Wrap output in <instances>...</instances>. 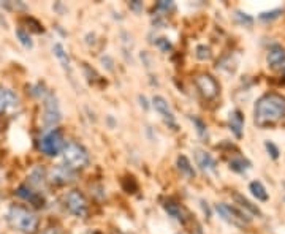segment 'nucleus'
Returning a JSON list of instances; mask_svg holds the SVG:
<instances>
[{
  "label": "nucleus",
  "instance_id": "nucleus-1",
  "mask_svg": "<svg viewBox=\"0 0 285 234\" xmlns=\"http://www.w3.org/2000/svg\"><path fill=\"white\" fill-rule=\"evenodd\" d=\"M284 116H285V97L281 93H276V92L265 93L255 103L253 117H255V124L260 126L274 124Z\"/></svg>",
  "mask_w": 285,
  "mask_h": 234
},
{
  "label": "nucleus",
  "instance_id": "nucleus-2",
  "mask_svg": "<svg viewBox=\"0 0 285 234\" xmlns=\"http://www.w3.org/2000/svg\"><path fill=\"white\" fill-rule=\"evenodd\" d=\"M6 220H8V223L13 230L19 233L30 234V233H35V230L38 228L37 214H34L22 206H11L8 214H6Z\"/></svg>",
  "mask_w": 285,
  "mask_h": 234
},
{
  "label": "nucleus",
  "instance_id": "nucleus-3",
  "mask_svg": "<svg viewBox=\"0 0 285 234\" xmlns=\"http://www.w3.org/2000/svg\"><path fill=\"white\" fill-rule=\"evenodd\" d=\"M63 155V163L65 166L72 168V169H81L86 168L89 164V152L84 145H81L75 141H68L65 143V147L62 150Z\"/></svg>",
  "mask_w": 285,
  "mask_h": 234
},
{
  "label": "nucleus",
  "instance_id": "nucleus-4",
  "mask_svg": "<svg viewBox=\"0 0 285 234\" xmlns=\"http://www.w3.org/2000/svg\"><path fill=\"white\" fill-rule=\"evenodd\" d=\"M63 147H65V141H63L60 130H57V128H53L48 133H44L40 139V150L48 157L59 155L63 150Z\"/></svg>",
  "mask_w": 285,
  "mask_h": 234
},
{
  "label": "nucleus",
  "instance_id": "nucleus-5",
  "mask_svg": "<svg viewBox=\"0 0 285 234\" xmlns=\"http://www.w3.org/2000/svg\"><path fill=\"white\" fill-rule=\"evenodd\" d=\"M215 212L220 215V218H224L233 226L238 228H246L250 223V217H247L244 212H241L239 209L233 207L230 204H225V202H219L215 204Z\"/></svg>",
  "mask_w": 285,
  "mask_h": 234
},
{
  "label": "nucleus",
  "instance_id": "nucleus-6",
  "mask_svg": "<svg viewBox=\"0 0 285 234\" xmlns=\"http://www.w3.org/2000/svg\"><path fill=\"white\" fill-rule=\"evenodd\" d=\"M62 120V111L56 95L48 92L43 97V124L46 126H54Z\"/></svg>",
  "mask_w": 285,
  "mask_h": 234
},
{
  "label": "nucleus",
  "instance_id": "nucleus-7",
  "mask_svg": "<svg viewBox=\"0 0 285 234\" xmlns=\"http://www.w3.org/2000/svg\"><path fill=\"white\" fill-rule=\"evenodd\" d=\"M63 202H65L67 211L78 218H84L89 212L87 199L79 190H70L65 195V198H63Z\"/></svg>",
  "mask_w": 285,
  "mask_h": 234
},
{
  "label": "nucleus",
  "instance_id": "nucleus-8",
  "mask_svg": "<svg viewBox=\"0 0 285 234\" xmlns=\"http://www.w3.org/2000/svg\"><path fill=\"white\" fill-rule=\"evenodd\" d=\"M195 86L200 90V93L203 95V97L208 98V100L214 98L215 95L219 93V84L211 74H206V73L198 74L195 78Z\"/></svg>",
  "mask_w": 285,
  "mask_h": 234
},
{
  "label": "nucleus",
  "instance_id": "nucleus-9",
  "mask_svg": "<svg viewBox=\"0 0 285 234\" xmlns=\"http://www.w3.org/2000/svg\"><path fill=\"white\" fill-rule=\"evenodd\" d=\"M152 105H154L155 111L160 114V116L165 119V122H167V125L173 126V130H177V125H176V119H174V114L173 111L170 109V105L168 101L165 100L162 95H155L154 98H152Z\"/></svg>",
  "mask_w": 285,
  "mask_h": 234
},
{
  "label": "nucleus",
  "instance_id": "nucleus-10",
  "mask_svg": "<svg viewBox=\"0 0 285 234\" xmlns=\"http://www.w3.org/2000/svg\"><path fill=\"white\" fill-rule=\"evenodd\" d=\"M75 177H76L75 169L65 166V164H57V166L51 169L49 180L54 182V183H59V185H63V183L73 182Z\"/></svg>",
  "mask_w": 285,
  "mask_h": 234
},
{
  "label": "nucleus",
  "instance_id": "nucleus-11",
  "mask_svg": "<svg viewBox=\"0 0 285 234\" xmlns=\"http://www.w3.org/2000/svg\"><path fill=\"white\" fill-rule=\"evenodd\" d=\"M268 67L272 70H285V49L281 44H272L268 51Z\"/></svg>",
  "mask_w": 285,
  "mask_h": 234
},
{
  "label": "nucleus",
  "instance_id": "nucleus-12",
  "mask_svg": "<svg viewBox=\"0 0 285 234\" xmlns=\"http://www.w3.org/2000/svg\"><path fill=\"white\" fill-rule=\"evenodd\" d=\"M16 195L19 196V198H22V199H25V201L32 202V204L37 206V207H41V206H43V202H44L43 196H41L40 193H38V192H35V190L32 188L30 185H25V183H22V185H19V187H18Z\"/></svg>",
  "mask_w": 285,
  "mask_h": 234
},
{
  "label": "nucleus",
  "instance_id": "nucleus-13",
  "mask_svg": "<svg viewBox=\"0 0 285 234\" xmlns=\"http://www.w3.org/2000/svg\"><path fill=\"white\" fill-rule=\"evenodd\" d=\"M195 160H196V164H198L201 171H205V173H215L217 163H215L211 154H208V152H205V150H196Z\"/></svg>",
  "mask_w": 285,
  "mask_h": 234
},
{
  "label": "nucleus",
  "instance_id": "nucleus-14",
  "mask_svg": "<svg viewBox=\"0 0 285 234\" xmlns=\"http://www.w3.org/2000/svg\"><path fill=\"white\" fill-rule=\"evenodd\" d=\"M228 125H230V130L233 131V135L236 138H243V130H244V116L243 112L234 109L230 112L228 116Z\"/></svg>",
  "mask_w": 285,
  "mask_h": 234
},
{
  "label": "nucleus",
  "instance_id": "nucleus-15",
  "mask_svg": "<svg viewBox=\"0 0 285 234\" xmlns=\"http://www.w3.org/2000/svg\"><path fill=\"white\" fill-rule=\"evenodd\" d=\"M19 103L18 95L10 89H0V112H3L10 108H16Z\"/></svg>",
  "mask_w": 285,
  "mask_h": 234
},
{
  "label": "nucleus",
  "instance_id": "nucleus-16",
  "mask_svg": "<svg viewBox=\"0 0 285 234\" xmlns=\"http://www.w3.org/2000/svg\"><path fill=\"white\" fill-rule=\"evenodd\" d=\"M163 209L167 211V214L170 215V217H173L174 220L177 221H181V223H186V220H187V212L184 211V209L177 204V202L174 201H165V204H163Z\"/></svg>",
  "mask_w": 285,
  "mask_h": 234
},
{
  "label": "nucleus",
  "instance_id": "nucleus-17",
  "mask_svg": "<svg viewBox=\"0 0 285 234\" xmlns=\"http://www.w3.org/2000/svg\"><path fill=\"white\" fill-rule=\"evenodd\" d=\"M53 51H54V55L59 59V62L62 63L63 70H67V72H72V62H70V57L68 54L65 53V49L60 43H56L53 46Z\"/></svg>",
  "mask_w": 285,
  "mask_h": 234
},
{
  "label": "nucleus",
  "instance_id": "nucleus-18",
  "mask_svg": "<svg viewBox=\"0 0 285 234\" xmlns=\"http://www.w3.org/2000/svg\"><path fill=\"white\" fill-rule=\"evenodd\" d=\"M177 169L181 171V173L189 177V179H192V177H195V169L192 166V163H190V160L186 157V155H179L177 157Z\"/></svg>",
  "mask_w": 285,
  "mask_h": 234
},
{
  "label": "nucleus",
  "instance_id": "nucleus-19",
  "mask_svg": "<svg viewBox=\"0 0 285 234\" xmlns=\"http://www.w3.org/2000/svg\"><path fill=\"white\" fill-rule=\"evenodd\" d=\"M233 198H234V201L238 202V204L241 206V207H244L246 211H249L252 215H262V211H260V209L255 206V204H252V202L247 199V198H244L243 195H239V193H233Z\"/></svg>",
  "mask_w": 285,
  "mask_h": 234
},
{
  "label": "nucleus",
  "instance_id": "nucleus-20",
  "mask_svg": "<svg viewBox=\"0 0 285 234\" xmlns=\"http://www.w3.org/2000/svg\"><path fill=\"white\" fill-rule=\"evenodd\" d=\"M249 188H250L252 195L255 196V198H257L258 201H268V192H266L265 185H263V183L260 182V180H253V182H250Z\"/></svg>",
  "mask_w": 285,
  "mask_h": 234
},
{
  "label": "nucleus",
  "instance_id": "nucleus-21",
  "mask_svg": "<svg viewBox=\"0 0 285 234\" xmlns=\"http://www.w3.org/2000/svg\"><path fill=\"white\" fill-rule=\"evenodd\" d=\"M44 180H46V176H44V171L41 168H37L32 171L30 174V185H34L37 188H41L44 185Z\"/></svg>",
  "mask_w": 285,
  "mask_h": 234
},
{
  "label": "nucleus",
  "instance_id": "nucleus-22",
  "mask_svg": "<svg viewBox=\"0 0 285 234\" xmlns=\"http://www.w3.org/2000/svg\"><path fill=\"white\" fill-rule=\"evenodd\" d=\"M230 168L233 171H236V173H244V171H247L250 168V163L243 157H236L230 162Z\"/></svg>",
  "mask_w": 285,
  "mask_h": 234
},
{
  "label": "nucleus",
  "instance_id": "nucleus-23",
  "mask_svg": "<svg viewBox=\"0 0 285 234\" xmlns=\"http://www.w3.org/2000/svg\"><path fill=\"white\" fill-rule=\"evenodd\" d=\"M16 38H18L19 43H21L24 48H27V49L34 48V41H32L30 35L24 29H16Z\"/></svg>",
  "mask_w": 285,
  "mask_h": 234
},
{
  "label": "nucleus",
  "instance_id": "nucleus-24",
  "mask_svg": "<svg viewBox=\"0 0 285 234\" xmlns=\"http://www.w3.org/2000/svg\"><path fill=\"white\" fill-rule=\"evenodd\" d=\"M190 120H192V124L195 125V130H196V133H198V136L200 138H205L206 135H208V128H206V124L203 122L201 119H198V117H190Z\"/></svg>",
  "mask_w": 285,
  "mask_h": 234
},
{
  "label": "nucleus",
  "instance_id": "nucleus-25",
  "mask_svg": "<svg viewBox=\"0 0 285 234\" xmlns=\"http://www.w3.org/2000/svg\"><path fill=\"white\" fill-rule=\"evenodd\" d=\"M195 55H196V59H200V60H209L212 57V53L208 46H205V44H200V46L196 48Z\"/></svg>",
  "mask_w": 285,
  "mask_h": 234
},
{
  "label": "nucleus",
  "instance_id": "nucleus-26",
  "mask_svg": "<svg viewBox=\"0 0 285 234\" xmlns=\"http://www.w3.org/2000/svg\"><path fill=\"white\" fill-rule=\"evenodd\" d=\"M234 18H236V21L239 24H244V25H252L253 24V19L249 15H246V13L236 11V13H234Z\"/></svg>",
  "mask_w": 285,
  "mask_h": 234
},
{
  "label": "nucleus",
  "instance_id": "nucleus-27",
  "mask_svg": "<svg viewBox=\"0 0 285 234\" xmlns=\"http://www.w3.org/2000/svg\"><path fill=\"white\" fill-rule=\"evenodd\" d=\"M155 44H157V48L160 49V51H163V53H168V51L173 48V44H171V41L168 40V38H165V36H162V38H158V40L155 41Z\"/></svg>",
  "mask_w": 285,
  "mask_h": 234
},
{
  "label": "nucleus",
  "instance_id": "nucleus-28",
  "mask_svg": "<svg viewBox=\"0 0 285 234\" xmlns=\"http://www.w3.org/2000/svg\"><path fill=\"white\" fill-rule=\"evenodd\" d=\"M265 147H266V150L269 152L271 158H274V160H276V158H279V149H277L276 145L272 144L271 141H266V143H265Z\"/></svg>",
  "mask_w": 285,
  "mask_h": 234
},
{
  "label": "nucleus",
  "instance_id": "nucleus-29",
  "mask_svg": "<svg viewBox=\"0 0 285 234\" xmlns=\"http://www.w3.org/2000/svg\"><path fill=\"white\" fill-rule=\"evenodd\" d=\"M171 8H174V3L173 2H167V0H160V2H157V10H160V11H170Z\"/></svg>",
  "mask_w": 285,
  "mask_h": 234
},
{
  "label": "nucleus",
  "instance_id": "nucleus-30",
  "mask_svg": "<svg viewBox=\"0 0 285 234\" xmlns=\"http://www.w3.org/2000/svg\"><path fill=\"white\" fill-rule=\"evenodd\" d=\"M279 13H282V10H272V11H268V13H262L260 15V19H263V21H266V19H274L279 16Z\"/></svg>",
  "mask_w": 285,
  "mask_h": 234
},
{
  "label": "nucleus",
  "instance_id": "nucleus-31",
  "mask_svg": "<svg viewBox=\"0 0 285 234\" xmlns=\"http://www.w3.org/2000/svg\"><path fill=\"white\" fill-rule=\"evenodd\" d=\"M129 6H130V10H133L135 13H139L143 10V3L139 2V0H133V2L129 3Z\"/></svg>",
  "mask_w": 285,
  "mask_h": 234
},
{
  "label": "nucleus",
  "instance_id": "nucleus-32",
  "mask_svg": "<svg viewBox=\"0 0 285 234\" xmlns=\"http://www.w3.org/2000/svg\"><path fill=\"white\" fill-rule=\"evenodd\" d=\"M190 234H203V230L200 225H195L192 230H190Z\"/></svg>",
  "mask_w": 285,
  "mask_h": 234
},
{
  "label": "nucleus",
  "instance_id": "nucleus-33",
  "mask_svg": "<svg viewBox=\"0 0 285 234\" xmlns=\"http://www.w3.org/2000/svg\"><path fill=\"white\" fill-rule=\"evenodd\" d=\"M139 101H141V106L144 108V109H149V105H148V100H146V97L139 95Z\"/></svg>",
  "mask_w": 285,
  "mask_h": 234
},
{
  "label": "nucleus",
  "instance_id": "nucleus-34",
  "mask_svg": "<svg viewBox=\"0 0 285 234\" xmlns=\"http://www.w3.org/2000/svg\"><path fill=\"white\" fill-rule=\"evenodd\" d=\"M43 234H62V233L57 230V228H48V230L44 231Z\"/></svg>",
  "mask_w": 285,
  "mask_h": 234
}]
</instances>
